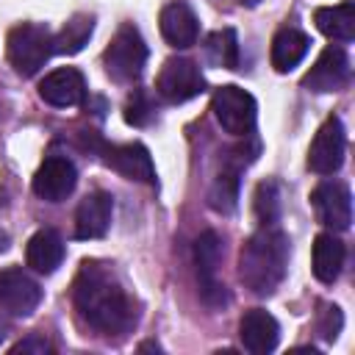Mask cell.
Returning <instances> with one entry per match:
<instances>
[{"label":"cell","instance_id":"cell-12","mask_svg":"<svg viewBox=\"0 0 355 355\" xmlns=\"http://www.w3.org/2000/svg\"><path fill=\"white\" fill-rule=\"evenodd\" d=\"M349 80V58L341 47H324L316 58V64L305 72L302 78V86L308 92H316V94H327V92H336L341 89L344 83Z\"/></svg>","mask_w":355,"mask_h":355},{"label":"cell","instance_id":"cell-20","mask_svg":"<svg viewBox=\"0 0 355 355\" xmlns=\"http://www.w3.org/2000/svg\"><path fill=\"white\" fill-rule=\"evenodd\" d=\"M311 47V39L308 33L297 31V28H280L272 39V47H269V58H272V67L277 72H291L308 53Z\"/></svg>","mask_w":355,"mask_h":355},{"label":"cell","instance_id":"cell-2","mask_svg":"<svg viewBox=\"0 0 355 355\" xmlns=\"http://www.w3.org/2000/svg\"><path fill=\"white\" fill-rule=\"evenodd\" d=\"M286 269H288V236L280 227L263 225L244 241L239 255V277L252 294L269 297L283 283Z\"/></svg>","mask_w":355,"mask_h":355},{"label":"cell","instance_id":"cell-19","mask_svg":"<svg viewBox=\"0 0 355 355\" xmlns=\"http://www.w3.org/2000/svg\"><path fill=\"white\" fill-rule=\"evenodd\" d=\"M344 258H347V247L336 233H319L313 239L311 266L319 283H336V277L341 275Z\"/></svg>","mask_w":355,"mask_h":355},{"label":"cell","instance_id":"cell-25","mask_svg":"<svg viewBox=\"0 0 355 355\" xmlns=\"http://www.w3.org/2000/svg\"><path fill=\"white\" fill-rule=\"evenodd\" d=\"M255 214L263 225H275L280 216V186L275 180H261L255 189Z\"/></svg>","mask_w":355,"mask_h":355},{"label":"cell","instance_id":"cell-15","mask_svg":"<svg viewBox=\"0 0 355 355\" xmlns=\"http://www.w3.org/2000/svg\"><path fill=\"white\" fill-rule=\"evenodd\" d=\"M158 28H161L164 42L178 47V50L191 47L197 42V36H200V19L191 11V6L183 3V0H172V3H166L161 8Z\"/></svg>","mask_w":355,"mask_h":355},{"label":"cell","instance_id":"cell-24","mask_svg":"<svg viewBox=\"0 0 355 355\" xmlns=\"http://www.w3.org/2000/svg\"><path fill=\"white\" fill-rule=\"evenodd\" d=\"M208 205L216 214H233L239 208V169H222L208 189Z\"/></svg>","mask_w":355,"mask_h":355},{"label":"cell","instance_id":"cell-31","mask_svg":"<svg viewBox=\"0 0 355 355\" xmlns=\"http://www.w3.org/2000/svg\"><path fill=\"white\" fill-rule=\"evenodd\" d=\"M0 341H3V333H0Z\"/></svg>","mask_w":355,"mask_h":355},{"label":"cell","instance_id":"cell-5","mask_svg":"<svg viewBox=\"0 0 355 355\" xmlns=\"http://www.w3.org/2000/svg\"><path fill=\"white\" fill-rule=\"evenodd\" d=\"M211 111L216 116V122L222 125L225 133L230 136H250L255 130V119H258V103L250 92L227 83L219 86L211 97Z\"/></svg>","mask_w":355,"mask_h":355},{"label":"cell","instance_id":"cell-22","mask_svg":"<svg viewBox=\"0 0 355 355\" xmlns=\"http://www.w3.org/2000/svg\"><path fill=\"white\" fill-rule=\"evenodd\" d=\"M92 31H94V17L92 14H72L64 22V28L58 31V36H53V53H61V55L80 53L89 44Z\"/></svg>","mask_w":355,"mask_h":355},{"label":"cell","instance_id":"cell-21","mask_svg":"<svg viewBox=\"0 0 355 355\" xmlns=\"http://www.w3.org/2000/svg\"><path fill=\"white\" fill-rule=\"evenodd\" d=\"M316 28L336 42H349L355 36V3L344 0L338 6H322L313 11Z\"/></svg>","mask_w":355,"mask_h":355},{"label":"cell","instance_id":"cell-11","mask_svg":"<svg viewBox=\"0 0 355 355\" xmlns=\"http://www.w3.org/2000/svg\"><path fill=\"white\" fill-rule=\"evenodd\" d=\"M78 183V169L69 158L50 155L42 161V166L33 175V194L47 200V202H61L72 194Z\"/></svg>","mask_w":355,"mask_h":355},{"label":"cell","instance_id":"cell-9","mask_svg":"<svg viewBox=\"0 0 355 355\" xmlns=\"http://www.w3.org/2000/svg\"><path fill=\"white\" fill-rule=\"evenodd\" d=\"M344 153H347V130L338 116H327L311 141L308 166L316 175H333L341 169Z\"/></svg>","mask_w":355,"mask_h":355},{"label":"cell","instance_id":"cell-6","mask_svg":"<svg viewBox=\"0 0 355 355\" xmlns=\"http://www.w3.org/2000/svg\"><path fill=\"white\" fill-rule=\"evenodd\" d=\"M222 263V239L214 230H205L194 239V269L200 283V297L208 308H222L227 302V291L216 277Z\"/></svg>","mask_w":355,"mask_h":355},{"label":"cell","instance_id":"cell-7","mask_svg":"<svg viewBox=\"0 0 355 355\" xmlns=\"http://www.w3.org/2000/svg\"><path fill=\"white\" fill-rule=\"evenodd\" d=\"M155 92L166 103L178 105V103H186V100L197 97L200 92H205V78H202L197 61L175 55V58L164 61V67L155 78Z\"/></svg>","mask_w":355,"mask_h":355},{"label":"cell","instance_id":"cell-13","mask_svg":"<svg viewBox=\"0 0 355 355\" xmlns=\"http://www.w3.org/2000/svg\"><path fill=\"white\" fill-rule=\"evenodd\" d=\"M103 161L119 172L122 178L128 180H136V183H155V164L150 158V150L139 141H130V144H114V147H105L103 150Z\"/></svg>","mask_w":355,"mask_h":355},{"label":"cell","instance_id":"cell-28","mask_svg":"<svg viewBox=\"0 0 355 355\" xmlns=\"http://www.w3.org/2000/svg\"><path fill=\"white\" fill-rule=\"evenodd\" d=\"M47 349H50V344H47L42 336H31V338H25V341L14 344V349H11V352H47Z\"/></svg>","mask_w":355,"mask_h":355},{"label":"cell","instance_id":"cell-16","mask_svg":"<svg viewBox=\"0 0 355 355\" xmlns=\"http://www.w3.org/2000/svg\"><path fill=\"white\" fill-rule=\"evenodd\" d=\"M239 338H241V344H244L247 352L266 355L280 341V324H277V319L269 311L252 308V311H247L239 319Z\"/></svg>","mask_w":355,"mask_h":355},{"label":"cell","instance_id":"cell-30","mask_svg":"<svg viewBox=\"0 0 355 355\" xmlns=\"http://www.w3.org/2000/svg\"><path fill=\"white\" fill-rule=\"evenodd\" d=\"M139 349H141V352H144V349H155V352H158V349H161V347H158V344H153V341H147V344H141V347H139Z\"/></svg>","mask_w":355,"mask_h":355},{"label":"cell","instance_id":"cell-17","mask_svg":"<svg viewBox=\"0 0 355 355\" xmlns=\"http://www.w3.org/2000/svg\"><path fill=\"white\" fill-rule=\"evenodd\" d=\"M114 214V200L108 191H92L80 200L75 211V236L89 241V239H103L108 233Z\"/></svg>","mask_w":355,"mask_h":355},{"label":"cell","instance_id":"cell-4","mask_svg":"<svg viewBox=\"0 0 355 355\" xmlns=\"http://www.w3.org/2000/svg\"><path fill=\"white\" fill-rule=\"evenodd\" d=\"M103 61H105V69H108V75L114 80H119V83L139 80L141 72H144V64H147V44H144L139 28L125 22L114 33L111 44L105 47Z\"/></svg>","mask_w":355,"mask_h":355},{"label":"cell","instance_id":"cell-3","mask_svg":"<svg viewBox=\"0 0 355 355\" xmlns=\"http://www.w3.org/2000/svg\"><path fill=\"white\" fill-rule=\"evenodd\" d=\"M6 50H8V61L17 69V75L33 78L53 55V33L36 22L14 25L8 31Z\"/></svg>","mask_w":355,"mask_h":355},{"label":"cell","instance_id":"cell-10","mask_svg":"<svg viewBox=\"0 0 355 355\" xmlns=\"http://www.w3.org/2000/svg\"><path fill=\"white\" fill-rule=\"evenodd\" d=\"M42 302V286L22 269H0V308L11 316H31Z\"/></svg>","mask_w":355,"mask_h":355},{"label":"cell","instance_id":"cell-18","mask_svg":"<svg viewBox=\"0 0 355 355\" xmlns=\"http://www.w3.org/2000/svg\"><path fill=\"white\" fill-rule=\"evenodd\" d=\"M25 261L33 272L39 275H53L61 261H64V241L55 230L50 227H42L36 230L31 239H28V247H25Z\"/></svg>","mask_w":355,"mask_h":355},{"label":"cell","instance_id":"cell-8","mask_svg":"<svg viewBox=\"0 0 355 355\" xmlns=\"http://www.w3.org/2000/svg\"><path fill=\"white\" fill-rule=\"evenodd\" d=\"M311 205L316 219L333 233H344L352 225V194L347 183L324 180L311 191Z\"/></svg>","mask_w":355,"mask_h":355},{"label":"cell","instance_id":"cell-14","mask_svg":"<svg viewBox=\"0 0 355 355\" xmlns=\"http://www.w3.org/2000/svg\"><path fill=\"white\" fill-rule=\"evenodd\" d=\"M39 97L47 103V105H55V108H72V105H80L83 97H86V80L78 69L72 67H61V69H53L47 72L42 80H39Z\"/></svg>","mask_w":355,"mask_h":355},{"label":"cell","instance_id":"cell-26","mask_svg":"<svg viewBox=\"0 0 355 355\" xmlns=\"http://www.w3.org/2000/svg\"><path fill=\"white\" fill-rule=\"evenodd\" d=\"M153 114H155V105H153L150 94L144 89H133V94L125 103V122L136 125V128H144L153 119Z\"/></svg>","mask_w":355,"mask_h":355},{"label":"cell","instance_id":"cell-27","mask_svg":"<svg viewBox=\"0 0 355 355\" xmlns=\"http://www.w3.org/2000/svg\"><path fill=\"white\" fill-rule=\"evenodd\" d=\"M341 324H344V316L338 311V305H322V313L316 319V330L324 341H336V336L341 333Z\"/></svg>","mask_w":355,"mask_h":355},{"label":"cell","instance_id":"cell-29","mask_svg":"<svg viewBox=\"0 0 355 355\" xmlns=\"http://www.w3.org/2000/svg\"><path fill=\"white\" fill-rule=\"evenodd\" d=\"M8 247H11V236L6 230H0V252H6Z\"/></svg>","mask_w":355,"mask_h":355},{"label":"cell","instance_id":"cell-23","mask_svg":"<svg viewBox=\"0 0 355 355\" xmlns=\"http://www.w3.org/2000/svg\"><path fill=\"white\" fill-rule=\"evenodd\" d=\"M205 58L214 67L236 69L239 67V36L233 28H222L205 36Z\"/></svg>","mask_w":355,"mask_h":355},{"label":"cell","instance_id":"cell-1","mask_svg":"<svg viewBox=\"0 0 355 355\" xmlns=\"http://www.w3.org/2000/svg\"><path fill=\"white\" fill-rule=\"evenodd\" d=\"M72 300L80 313V319L94 327L97 333L105 336H119L128 333L136 322V311L125 288L97 263L83 261L75 286H72Z\"/></svg>","mask_w":355,"mask_h":355}]
</instances>
